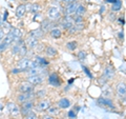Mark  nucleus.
<instances>
[{
    "label": "nucleus",
    "mask_w": 126,
    "mask_h": 119,
    "mask_svg": "<svg viewBox=\"0 0 126 119\" xmlns=\"http://www.w3.org/2000/svg\"><path fill=\"white\" fill-rule=\"evenodd\" d=\"M26 81L31 82L32 84H34L35 86L37 85H41L43 82H44V76L42 74H37V75H30V76H26L25 78Z\"/></svg>",
    "instance_id": "9d476101"
},
{
    "label": "nucleus",
    "mask_w": 126,
    "mask_h": 119,
    "mask_svg": "<svg viewBox=\"0 0 126 119\" xmlns=\"http://www.w3.org/2000/svg\"><path fill=\"white\" fill-rule=\"evenodd\" d=\"M15 43V39L12 37V35L7 33L4 38L0 41V54H2L4 51H6L11 45H13Z\"/></svg>",
    "instance_id": "39448f33"
},
{
    "label": "nucleus",
    "mask_w": 126,
    "mask_h": 119,
    "mask_svg": "<svg viewBox=\"0 0 126 119\" xmlns=\"http://www.w3.org/2000/svg\"><path fill=\"white\" fill-rule=\"evenodd\" d=\"M35 91V85L32 84L29 81H21L17 86V92L18 93H31Z\"/></svg>",
    "instance_id": "1a4fd4ad"
},
{
    "label": "nucleus",
    "mask_w": 126,
    "mask_h": 119,
    "mask_svg": "<svg viewBox=\"0 0 126 119\" xmlns=\"http://www.w3.org/2000/svg\"><path fill=\"white\" fill-rule=\"evenodd\" d=\"M47 18L52 21H57L59 19H61V11L58 6L53 5L49 6L48 10H47Z\"/></svg>",
    "instance_id": "423d86ee"
},
{
    "label": "nucleus",
    "mask_w": 126,
    "mask_h": 119,
    "mask_svg": "<svg viewBox=\"0 0 126 119\" xmlns=\"http://www.w3.org/2000/svg\"><path fill=\"white\" fill-rule=\"evenodd\" d=\"M97 104L101 106L102 109L109 110V111H111V112H116L117 111V108H116L115 103H113V101L107 97H99L97 99Z\"/></svg>",
    "instance_id": "f03ea898"
},
{
    "label": "nucleus",
    "mask_w": 126,
    "mask_h": 119,
    "mask_svg": "<svg viewBox=\"0 0 126 119\" xmlns=\"http://www.w3.org/2000/svg\"><path fill=\"white\" fill-rule=\"evenodd\" d=\"M41 11V4L38 2H35V3H32V6H31V13L33 14H37Z\"/></svg>",
    "instance_id": "cd10ccee"
},
{
    "label": "nucleus",
    "mask_w": 126,
    "mask_h": 119,
    "mask_svg": "<svg viewBox=\"0 0 126 119\" xmlns=\"http://www.w3.org/2000/svg\"><path fill=\"white\" fill-rule=\"evenodd\" d=\"M75 27H76L77 32H82L85 29V22H81V23H75Z\"/></svg>",
    "instance_id": "473e14b6"
},
{
    "label": "nucleus",
    "mask_w": 126,
    "mask_h": 119,
    "mask_svg": "<svg viewBox=\"0 0 126 119\" xmlns=\"http://www.w3.org/2000/svg\"><path fill=\"white\" fill-rule=\"evenodd\" d=\"M117 0H106V2H109V3H115Z\"/></svg>",
    "instance_id": "a18cd8bd"
},
{
    "label": "nucleus",
    "mask_w": 126,
    "mask_h": 119,
    "mask_svg": "<svg viewBox=\"0 0 126 119\" xmlns=\"http://www.w3.org/2000/svg\"><path fill=\"white\" fill-rule=\"evenodd\" d=\"M35 100H36V99H32V100L25 101V102H23V103L19 104V106H20V114L22 116H25V115L31 113L32 111L34 110L35 104H36Z\"/></svg>",
    "instance_id": "20e7f679"
},
{
    "label": "nucleus",
    "mask_w": 126,
    "mask_h": 119,
    "mask_svg": "<svg viewBox=\"0 0 126 119\" xmlns=\"http://www.w3.org/2000/svg\"><path fill=\"white\" fill-rule=\"evenodd\" d=\"M83 70L85 71V73H86V75H87V76H88V77H89L90 79H93V78H94V76H93V74H92V73H90V71H89V70L87 69V67H86V66H84V65H83Z\"/></svg>",
    "instance_id": "4c0bfd02"
},
{
    "label": "nucleus",
    "mask_w": 126,
    "mask_h": 119,
    "mask_svg": "<svg viewBox=\"0 0 126 119\" xmlns=\"http://www.w3.org/2000/svg\"><path fill=\"white\" fill-rule=\"evenodd\" d=\"M37 65L38 64L35 62V60H33L31 58H27V57H21L20 60L17 62V67H19L23 73H26L30 69H32L34 66H37Z\"/></svg>",
    "instance_id": "f257e3e1"
},
{
    "label": "nucleus",
    "mask_w": 126,
    "mask_h": 119,
    "mask_svg": "<svg viewBox=\"0 0 126 119\" xmlns=\"http://www.w3.org/2000/svg\"><path fill=\"white\" fill-rule=\"evenodd\" d=\"M26 7H25V4H23V3H21V4H19L17 6V9H16V16H17V18L21 19L25 16L26 14Z\"/></svg>",
    "instance_id": "4be33fe9"
},
{
    "label": "nucleus",
    "mask_w": 126,
    "mask_h": 119,
    "mask_svg": "<svg viewBox=\"0 0 126 119\" xmlns=\"http://www.w3.org/2000/svg\"><path fill=\"white\" fill-rule=\"evenodd\" d=\"M116 76V70L115 67H112L111 65H107L105 66V69L103 70V74H102V77H103L105 80H112Z\"/></svg>",
    "instance_id": "f8f14e48"
},
{
    "label": "nucleus",
    "mask_w": 126,
    "mask_h": 119,
    "mask_svg": "<svg viewBox=\"0 0 126 119\" xmlns=\"http://www.w3.org/2000/svg\"><path fill=\"white\" fill-rule=\"evenodd\" d=\"M106 11H107V7H106L105 5H101V7H100V10H99V14L100 15H102L103 16L105 13H106Z\"/></svg>",
    "instance_id": "e433bc0d"
},
{
    "label": "nucleus",
    "mask_w": 126,
    "mask_h": 119,
    "mask_svg": "<svg viewBox=\"0 0 126 119\" xmlns=\"http://www.w3.org/2000/svg\"><path fill=\"white\" fill-rule=\"evenodd\" d=\"M118 36H119V39L122 41L123 40V38H124V35H123V31H120L119 33H118Z\"/></svg>",
    "instance_id": "79ce46f5"
},
{
    "label": "nucleus",
    "mask_w": 126,
    "mask_h": 119,
    "mask_svg": "<svg viewBox=\"0 0 126 119\" xmlns=\"http://www.w3.org/2000/svg\"><path fill=\"white\" fill-rule=\"evenodd\" d=\"M74 19H75V23H81V22H85L84 16H80V15H74Z\"/></svg>",
    "instance_id": "2f4dec72"
},
{
    "label": "nucleus",
    "mask_w": 126,
    "mask_h": 119,
    "mask_svg": "<svg viewBox=\"0 0 126 119\" xmlns=\"http://www.w3.org/2000/svg\"><path fill=\"white\" fill-rule=\"evenodd\" d=\"M29 35L35 37L36 39H38V40H41V39H43V38L45 37V33L40 29V27H39V29H35V30L30 31L29 32Z\"/></svg>",
    "instance_id": "aec40b11"
},
{
    "label": "nucleus",
    "mask_w": 126,
    "mask_h": 119,
    "mask_svg": "<svg viewBox=\"0 0 126 119\" xmlns=\"http://www.w3.org/2000/svg\"><path fill=\"white\" fill-rule=\"evenodd\" d=\"M34 60L38 65H40L41 67H46L47 65H48V63H49L48 60H46V58L41 57V56H36V58H35Z\"/></svg>",
    "instance_id": "b1692460"
},
{
    "label": "nucleus",
    "mask_w": 126,
    "mask_h": 119,
    "mask_svg": "<svg viewBox=\"0 0 126 119\" xmlns=\"http://www.w3.org/2000/svg\"><path fill=\"white\" fill-rule=\"evenodd\" d=\"M53 24H54V21L49 20L48 18H45V19H43V20L41 21V23H40V29L46 34V33H48L52 29L55 27Z\"/></svg>",
    "instance_id": "2eb2a0df"
},
{
    "label": "nucleus",
    "mask_w": 126,
    "mask_h": 119,
    "mask_svg": "<svg viewBox=\"0 0 126 119\" xmlns=\"http://www.w3.org/2000/svg\"><path fill=\"white\" fill-rule=\"evenodd\" d=\"M24 41H25L26 46L29 47L30 50H34L35 47L38 45V43L40 42V40H38V39H36V38L33 37V36H31V35H29V34H27L26 38L24 39Z\"/></svg>",
    "instance_id": "dca6fc26"
},
{
    "label": "nucleus",
    "mask_w": 126,
    "mask_h": 119,
    "mask_svg": "<svg viewBox=\"0 0 126 119\" xmlns=\"http://www.w3.org/2000/svg\"><path fill=\"white\" fill-rule=\"evenodd\" d=\"M77 112L75 111L74 109H72V110H69V112L67 113V116H68V118H72V119H75V118H77Z\"/></svg>",
    "instance_id": "c9c22d12"
},
{
    "label": "nucleus",
    "mask_w": 126,
    "mask_h": 119,
    "mask_svg": "<svg viewBox=\"0 0 126 119\" xmlns=\"http://www.w3.org/2000/svg\"><path fill=\"white\" fill-rule=\"evenodd\" d=\"M42 119H55V117L54 116H52V115H49V114H44L42 116Z\"/></svg>",
    "instance_id": "a19ab883"
},
{
    "label": "nucleus",
    "mask_w": 126,
    "mask_h": 119,
    "mask_svg": "<svg viewBox=\"0 0 126 119\" xmlns=\"http://www.w3.org/2000/svg\"><path fill=\"white\" fill-rule=\"evenodd\" d=\"M120 104L122 106H126V96L120 98Z\"/></svg>",
    "instance_id": "ea45409f"
},
{
    "label": "nucleus",
    "mask_w": 126,
    "mask_h": 119,
    "mask_svg": "<svg viewBox=\"0 0 126 119\" xmlns=\"http://www.w3.org/2000/svg\"><path fill=\"white\" fill-rule=\"evenodd\" d=\"M65 47L67 51H69V52H74V51H76L78 49V41H76V40L67 41L65 44Z\"/></svg>",
    "instance_id": "393cba45"
},
{
    "label": "nucleus",
    "mask_w": 126,
    "mask_h": 119,
    "mask_svg": "<svg viewBox=\"0 0 126 119\" xmlns=\"http://www.w3.org/2000/svg\"><path fill=\"white\" fill-rule=\"evenodd\" d=\"M48 34H49V36L52 37L53 39H59V38L62 37L63 31H62V29H60V27L55 26L54 29H52V30L48 32Z\"/></svg>",
    "instance_id": "412c9836"
},
{
    "label": "nucleus",
    "mask_w": 126,
    "mask_h": 119,
    "mask_svg": "<svg viewBox=\"0 0 126 119\" xmlns=\"http://www.w3.org/2000/svg\"><path fill=\"white\" fill-rule=\"evenodd\" d=\"M79 3H80V1H74V2L67 3L64 7V15H75Z\"/></svg>",
    "instance_id": "4468645a"
},
{
    "label": "nucleus",
    "mask_w": 126,
    "mask_h": 119,
    "mask_svg": "<svg viewBox=\"0 0 126 119\" xmlns=\"http://www.w3.org/2000/svg\"><path fill=\"white\" fill-rule=\"evenodd\" d=\"M32 99H36V93L31 92V93H18V95L16 96V102L18 104H21L25 101L32 100Z\"/></svg>",
    "instance_id": "0eeeda50"
},
{
    "label": "nucleus",
    "mask_w": 126,
    "mask_h": 119,
    "mask_svg": "<svg viewBox=\"0 0 126 119\" xmlns=\"http://www.w3.org/2000/svg\"><path fill=\"white\" fill-rule=\"evenodd\" d=\"M116 94L118 95V97H124L126 96V83L124 81H120L117 83L116 85Z\"/></svg>",
    "instance_id": "f3484780"
},
{
    "label": "nucleus",
    "mask_w": 126,
    "mask_h": 119,
    "mask_svg": "<svg viewBox=\"0 0 126 119\" xmlns=\"http://www.w3.org/2000/svg\"><path fill=\"white\" fill-rule=\"evenodd\" d=\"M107 19H108V21L110 22H113V21H116L118 17H117V14H116V12H112V11H110L109 13L107 14Z\"/></svg>",
    "instance_id": "7c9ffc66"
},
{
    "label": "nucleus",
    "mask_w": 126,
    "mask_h": 119,
    "mask_svg": "<svg viewBox=\"0 0 126 119\" xmlns=\"http://www.w3.org/2000/svg\"><path fill=\"white\" fill-rule=\"evenodd\" d=\"M7 33L12 35V37L15 39V42L18 41V40H20V39H22V37H23V32L20 29H17V27L10 29V31L7 32Z\"/></svg>",
    "instance_id": "a211bd4d"
},
{
    "label": "nucleus",
    "mask_w": 126,
    "mask_h": 119,
    "mask_svg": "<svg viewBox=\"0 0 126 119\" xmlns=\"http://www.w3.org/2000/svg\"><path fill=\"white\" fill-rule=\"evenodd\" d=\"M74 25H75L74 15H64L63 17H61V27L64 31H67Z\"/></svg>",
    "instance_id": "6e6552de"
},
{
    "label": "nucleus",
    "mask_w": 126,
    "mask_h": 119,
    "mask_svg": "<svg viewBox=\"0 0 126 119\" xmlns=\"http://www.w3.org/2000/svg\"><path fill=\"white\" fill-rule=\"evenodd\" d=\"M86 57H87V53H86L84 50L78 51V53H77V58L79 59V60H85Z\"/></svg>",
    "instance_id": "c756f323"
},
{
    "label": "nucleus",
    "mask_w": 126,
    "mask_h": 119,
    "mask_svg": "<svg viewBox=\"0 0 126 119\" xmlns=\"http://www.w3.org/2000/svg\"><path fill=\"white\" fill-rule=\"evenodd\" d=\"M85 13H86V6L83 4V3H79V5L77 7V11H76V14H75V15L84 16Z\"/></svg>",
    "instance_id": "bb28decb"
},
{
    "label": "nucleus",
    "mask_w": 126,
    "mask_h": 119,
    "mask_svg": "<svg viewBox=\"0 0 126 119\" xmlns=\"http://www.w3.org/2000/svg\"><path fill=\"white\" fill-rule=\"evenodd\" d=\"M45 92H46L45 90H41V91H38V92H35L36 93V99L37 98H39V99L44 98L45 97Z\"/></svg>",
    "instance_id": "f704fd0d"
},
{
    "label": "nucleus",
    "mask_w": 126,
    "mask_h": 119,
    "mask_svg": "<svg viewBox=\"0 0 126 119\" xmlns=\"http://www.w3.org/2000/svg\"><path fill=\"white\" fill-rule=\"evenodd\" d=\"M121 9H122V2H121V0H117L115 3H112L110 11L116 12V13H117V12H118V11H120Z\"/></svg>",
    "instance_id": "c85d7f7f"
},
{
    "label": "nucleus",
    "mask_w": 126,
    "mask_h": 119,
    "mask_svg": "<svg viewBox=\"0 0 126 119\" xmlns=\"http://www.w3.org/2000/svg\"><path fill=\"white\" fill-rule=\"evenodd\" d=\"M52 105V101L47 98H41L39 99L38 102L35 104V108L34 110L36 112H46L48 108Z\"/></svg>",
    "instance_id": "7ed1b4c3"
},
{
    "label": "nucleus",
    "mask_w": 126,
    "mask_h": 119,
    "mask_svg": "<svg viewBox=\"0 0 126 119\" xmlns=\"http://www.w3.org/2000/svg\"><path fill=\"white\" fill-rule=\"evenodd\" d=\"M70 101H69V99L68 98H61L60 100L58 101V106L60 108L61 110H65V109H68L70 108Z\"/></svg>",
    "instance_id": "5701e85b"
},
{
    "label": "nucleus",
    "mask_w": 126,
    "mask_h": 119,
    "mask_svg": "<svg viewBox=\"0 0 126 119\" xmlns=\"http://www.w3.org/2000/svg\"><path fill=\"white\" fill-rule=\"evenodd\" d=\"M5 32H4V29H2V27H0V41L2 40L3 38H4V36H5Z\"/></svg>",
    "instance_id": "58836bf2"
},
{
    "label": "nucleus",
    "mask_w": 126,
    "mask_h": 119,
    "mask_svg": "<svg viewBox=\"0 0 126 119\" xmlns=\"http://www.w3.org/2000/svg\"><path fill=\"white\" fill-rule=\"evenodd\" d=\"M60 112H61V109L59 108V106L57 105V106H55V105H50L49 108H48V110L46 111V113L47 114H49V115H52V116H58L59 114H60Z\"/></svg>",
    "instance_id": "a878e982"
},
{
    "label": "nucleus",
    "mask_w": 126,
    "mask_h": 119,
    "mask_svg": "<svg viewBox=\"0 0 126 119\" xmlns=\"http://www.w3.org/2000/svg\"><path fill=\"white\" fill-rule=\"evenodd\" d=\"M23 119H37V114L32 111L31 113L25 115V116H23Z\"/></svg>",
    "instance_id": "72a5a7b5"
},
{
    "label": "nucleus",
    "mask_w": 126,
    "mask_h": 119,
    "mask_svg": "<svg viewBox=\"0 0 126 119\" xmlns=\"http://www.w3.org/2000/svg\"><path fill=\"white\" fill-rule=\"evenodd\" d=\"M2 110H3V104L0 103V111H2Z\"/></svg>",
    "instance_id": "49530a36"
},
{
    "label": "nucleus",
    "mask_w": 126,
    "mask_h": 119,
    "mask_svg": "<svg viewBox=\"0 0 126 119\" xmlns=\"http://www.w3.org/2000/svg\"><path fill=\"white\" fill-rule=\"evenodd\" d=\"M48 83L52 86H55V88H60L62 85V80L59 76V74L56 72L48 74Z\"/></svg>",
    "instance_id": "9b49d317"
},
{
    "label": "nucleus",
    "mask_w": 126,
    "mask_h": 119,
    "mask_svg": "<svg viewBox=\"0 0 126 119\" xmlns=\"http://www.w3.org/2000/svg\"><path fill=\"white\" fill-rule=\"evenodd\" d=\"M73 109H74V110H75V111H76V112L78 113V112H79V111H80V105H78V104H77V105H75V106H74V108H73Z\"/></svg>",
    "instance_id": "c03bdc74"
},
{
    "label": "nucleus",
    "mask_w": 126,
    "mask_h": 119,
    "mask_svg": "<svg viewBox=\"0 0 126 119\" xmlns=\"http://www.w3.org/2000/svg\"><path fill=\"white\" fill-rule=\"evenodd\" d=\"M6 110L9 111V113L13 116H17V115H20V106L18 105L17 102L14 101H9L6 103Z\"/></svg>",
    "instance_id": "ddd939ff"
},
{
    "label": "nucleus",
    "mask_w": 126,
    "mask_h": 119,
    "mask_svg": "<svg viewBox=\"0 0 126 119\" xmlns=\"http://www.w3.org/2000/svg\"><path fill=\"white\" fill-rule=\"evenodd\" d=\"M31 6H32V3H26L25 4V7H26L27 12H31Z\"/></svg>",
    "instance_id": "37998d69"
},
{
    "label": "nucleus",
    "mask_w": 126,
    "mask_h": 119,
    "mask_svg": "<svg viewBox=\"0 0 126 119\" xmlns=\"http://www.w3.org/2000/svg\"><path fill=\"white\" fill-rule=\"evenodd\" d=\"M44 53H45V55H46L47 57H50V58L57 57L58 54H59L58 50L55 46H53V45H45Z\"/></svg>",
    "instance_id": "6ab92c4d"
}]
</instances>
